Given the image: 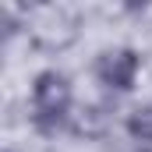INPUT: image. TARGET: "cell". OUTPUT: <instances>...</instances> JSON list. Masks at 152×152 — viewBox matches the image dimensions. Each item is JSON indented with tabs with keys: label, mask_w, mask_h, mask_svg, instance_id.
<instances>
[{
	"label": "cell",
	"mask_w": 152,
	"mask_h": 152,
	"mask_svg": "<svg viewBox=\"0 0 152 152\" xmlns=\"http://www.w3.org/2000/svg\"><path fill=\"white\" fill-rule=\"evenodd\" d=\"M75 88L71 78L57 67H46L32 78V127L39 134H57L71 124Z\"/></svg>",
	"instance_id": "obj_1"
},
{
	"label": "cell",
	"mask_w": 152,
	"mask_h": 152,
	"mask_svg": "<svg viewBox=\"0 0 152 152\" xmlns=\"http://www.w3.org/2000/svg\"><path fill=\"white\" fill-rule=\"evenodd\" d=\"M142 71V57L131 46H110L96 57V81L110 92H131Z\"/></svg>",
	"instance_id": "obj_2"
},
{
	"label": "cell",
	"mask_w": 152,
	"mask_h": 152,
	"mask_svg": "<svg viewBox=\"0 0 152 152\" xmlns=\"http://www.w3.org/2000/svg\"><path fill=\"white\" fill-rule=\"evenodd\" d=\"M75 134H85V138H99L106 127H110V113H106V106H99V103H88V106H81L75 117H71V124H67Z\"/></svg>",
	"instance_id": "obj_3"
},
{
	"label": "cell",
	"mask_w": 152,
	"mask_h": 152,
	"mask_svg": "<svg viewBox=\"0 0 152 152\" xmlns=\"http://www.w3.org/2000/svg\"><path fill=\"white\" fill-rule=\"evenodd\" d=\"M124 131H127L131 142H138V145H152V103L134 106V110L127 113V120H124Z\"/></svg>",
	"instance_id": "obj_4"
},
{
	"label": "cell",
	"mask_w": 152,
	"mask_h": 152,
	"mask_svg": "<svg viewBox=\"0 0 152 152\" xmlns=\"http://www.w3.org/2000/svg\"><path fill=\"white\" fill-rule=\"evenodd\" d=\"M4 152H14V149H4Z\"/></svg>",
	"instance_id": "obj_5"
}]
</instances>
